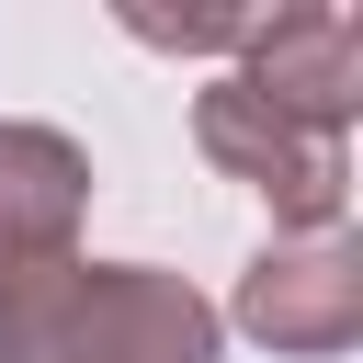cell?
I'll list each match as a JSON object with an SVG mask.
<instances>
[{
    "instance_id": "cell-1",
    "label": "cell",
    "mask_w": 363,
    "mask_h": 363,
    "mask_svg": "<svg viewBox=\"0 0 363 363\" xmlns=\"http://www.w3.org/2000/svg\"><path fill=\"white\" fill-rule=\"evenodd\" d=\"M11 363H216V306L147 261H79Z\"/></svg>"
},
{
    "instance_id": "cell-2",
    "label": "cell",
    "mask_w": 363,
    "mask_h": 363,
    "mask_svg": "<svg viewBox=\"0 0 363 363\" xmlns=\"http://www.w3.org/2000/svg\"><path fill=\"white\" fill-rule=\"evenodd\" d=\"M79 204H91V159L57 125H0V363L79 272Z\"/></svg>"
},
{
    "instance_id": "cell-3",
    "label": "cell",
    "mask_w": 363,
    "mask_h": 363,
    "mask_svg": "<svg viewBox=\"0 0 363 363\" xmlns=\"http://www.w3.org/2000/svg\"><path fill=\"white\" fill-rule=\"evenodd\" d=\"M193 136H204V159H216L227 182H250L295 238H329V227H340V193H352L340 136H306L295 113H272V102H261V91H238V79H204Z\"/></svg>"
},
{
    "instance_id": "cell-4",
    "label": "cell",
    "mask_w": 363,
    "mask_h": 363,
    "mask_svg": "<svg viewBox=\"0 0 363 363\" xmlns=\"http://www.w3.org/2000/svg\"><path fill=\"white\" fill-rule=\"evenodd\" d=\"M238 91H261L272 113H295L306 136H340L352 102H363V23L340 0H295V11H261L250 57L227 68Z\"/></svg>"
},
{
    "instance_id": "cell-5",
    "label": "cell",
    "mask_w": 363,
    "mask_h": 363,
    "mask_svg": "<svg viewBox=\"0 0 363 363\" xmlns=\"http://www.w3.org/2000/svg\"><path fill=\"white\" fill-rule=\"evenodd\" d=\"M238 329L272 352H352L363 340V250L329 238H272L238 272Z\"/></svg>"
},
{
    "instance_id": "cell-6",
    "label": "cell",
    "mask_w": 363,
    "mask_h": 363,
    "mask_svg": "<svg viewBox=\"0 0 363 363\" xmlns=\"http://www.w3.org/2000/svg\"><path fill=\"white\" fill-rule=\"evenodd\" d=\"M125 34H147V45H193V57H250L261 11H125Z\"/></svg>"
}]
</instances>
